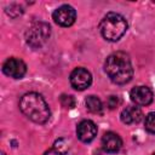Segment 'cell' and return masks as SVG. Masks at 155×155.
I'll list each match as a JSON object with an SVG mask.
<instances>
[{"label": "cell", "mask_w": 155, "mask_h": 155, "mask_svg": "<svg viewBox=\"0 0 155 155\" xmlns=\"http://www.w3.org/2000/svg\"><path fill=\"white\" fill-rule=\"evenodd\" d=\"M104 70L109 79L117 85H124L128 82L133 76L131 59L128 54L121 51L114 52L107 58L104 63Z\"/></svg>", "instance_id": "obj_1"}, {"label": "cell", "mask_w": 155, "mask_h": 155, "mask_svg": "<svg viewBox=\"0 0 155 155\" xmlns=\"http://www.w3.org/2000/svg\"><path fill=\"white\" fill-rule=\"evenodd\" d=\"M19 109L29 120L36 124H45L51 116L46 101L36 92L25 93L19 101Z\"/></svg>", "instance_id": "obj_2"}, {"label": "cell", "mask_w": 155, "mask_h": 155, "mask_svg": "<svg viewBox=\"0 0 155 155\" xmlns=\"http://www.w3.org/2000/svg\"><path fill=\"white\" fill-rule=\"evenodd\" d=\"M127 30V22L120 13L109 12L107 13L101 23H99V31L102 36L108 41H117L124 36Z\"/></svg>", "instance_id": "obj_3"}, {"label": "cell", "mask_w": 155, "mask_h": 155, "mask_svg": "<svg viewBox=\"0 0 155 155\" xmlns=\"http://www.w3.org/2000/svg\"><path fill=\"white\" fill-rule=\"evenodd\" d=\"M51 28L45 22H34L25 31V41L33 48L41 47L50 38Z\"/></svg>", "instance_id": "obj_4"}, {"label": "cell", "mask_w": 155, "mask_h": 155, "mask_svg": "<svg viewBox=\"0 0 155 155\" xmlns=\"http://www.w3.org/2000/svg\"><path fill=\"white\" fill-rule=\"evenodd\" d=\"M52 18L61 27H70L76 19V12L71 6L62 5L53 11Z\"/></svg>", "instance_id": "obj_5"}, {"label": "cell", "mask_w": 155, "mask_h": 155, "mask_svg": "<svg viewBox=\"0 0 155 155\" xmlns=\"http://www.w3.org/2000/svg\"><path fill=\"white\" fill-rule=\"evenodd\" d=\"M2 71L5 75L13 78V79H22L24 74L27 73V65L25 63L16 57H11L5 61L2 64Z\"/></svg>", "instance_id": "obj_6"}, {"label": "cell", "mask_w": 155, "mask_h": 155, "mask_svg": "<svg viewBox=\"0 0 155 155\" xmlns=\"http://www.w3.org/2000/svg\"><path fill=\"white\" fill-rule=\"evenodd\" d=\"M92 82L91 73L85 68H76L70 74V84L78 91H84L90 87Z\"/></svg>", "instance_id": "obj_7"}, {"label": "cell", "mask_w": 155, "mask_h": 155, "mask_svg": "<svg viewBox=\"0 0 155 155\" xmlns=\"http://www.w3.org/2000/svg\"><path fill=\"white\" fill-rule=\"evenodd\" d=\"M78 138L84 143H90L97 136V126L91 120H82L76 127Z\"/></svg>", "instance_id": "obj_8"}, {"label": "cell", "mask_w": 155, "mask_h": 155, "mask_svg": "<svg viewBox=\"0 0 155 155\" xmlns=\"http://www.w3.org/2000/svg\"><path fill=\"white\" fill-rule=\"evenodd\" d=\"M131 99L136 105L145 107L153 102V92L147 86H138L131 91Z\"/></svg>", "instance_id": "obj_9"}, {"label": "cell", "mask_w": 155, "mask_h": 155, "mask_svg": "<svg viewBox=\"0 0 155 155\" xmlns=\"http://www.w3.org/2000/svg\"><path fill=\"white\" fill-rule=\"evenodd\" d=\"M122 140L119 134L114 132H107L102 137V148L107 153H117L121 149Z\"/></svg>", "instance_id": "obj_10"}, {"label": "cell", "mask_w": 155, "mask_h": 155, "mask_svg": "<svg viewBox=\"0 0 155 155\" xmlns=\"http://www.w3.org/2000/svg\"><path fill=\"white\" fill-rule=\"evenodd\" d=\"M121 121L126 125H133V124H138L142 119H143V113L142 110L136 107V105H128L122 111H121Z\"/></svg>", "instance_id": "obj_11"}, {"label": "cell", "mask_w": 155, "mask_h": 155, "mask_svg": "<svg viewBox=\"0 0 155 155\" xmlns=\"http://www.w3.org/2000/svg\"><path fill=\"white\" fill-rule=\"evenodd\" d=\"M85 104H86V108L88 111L93 113V114H101L102 113V109H103V105H102V102L98 97L96 96H88L85 101Z\"/></svg>", "instance_id": "obj_12"}, {"label": "cell", "mask_w": 155, "mask_h": 155, "mask_svg": "<svg viewBox=\"0 0 155 155\" xmlns=\"http://www.w3.org/2000/svg\"><path fill=\"white\" fill-rule=\"evenodd\" d=\"M144 127L145 130L151 133V134H155V113H149L145 119H144Z\"/></svg>", "instance_id": "obj_13"}, {"label": "cell", "mask_w": 155, "mask_h": 155, "mask_svg": "<svg viewBox=\"0 0 155 155\" xmlns=\"http://www.w3.org/2000/svg\"><path fill=\"white\" fill-rule=\"evenodd\" d=\"M53 149H54V151H56L57 154L64 155V154L67 153V150H68V143H67L63 138L57 139V140L54 142V144H53Z\"/></svg>", "instance_id": "obj_14"}, {"label": "cell", "mask_w": 155, "mask_h": 155, "mask_svg": "<svg viewBox=\"0 0 155 155\" xmlns=\"http://www.w3.org/2000/svg\"><path fill=\"white\" fill-rule=\"evenodd\" d=\"M61 103H62V105L64 107V108H74V105H75V99H74V97L73 96H62L61 97Z\"/></svg>", "instance_id": "obj_15"}, {"label": "cell", "mask_w": 155, "mask_h": 155, "mask_svg": "<svg viewBox=\"0 0 155 155\" xmlns=\"http://www.w3.org/2000/svg\"><path fill=\"white\" fill-rule=\"evenodd\" d=\"M121 104V99L117 96H110L107 101V105L109 109H115Z\"/></svg>", "instance_id": "obj_16"}, {"label": "cell", "mask_w": 155, "mask_h": 155, "mask_svg": "<svg viewBox=\"0 0 155 155\" xmlns=\"http://www.w3.org/2000/svg\"><path fill=\"white\" fill-rule=\"evenodd\" d=\"M153 155H155V153H154V154H153Z\"/></svg>", "instance_id": "obj_17"}]
</instances>
